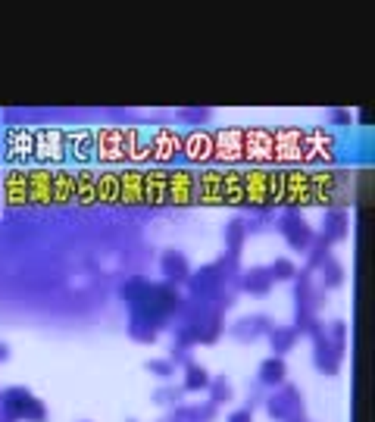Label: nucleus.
I'll return each mask as SVG.
<instances>
[{
	"instance_id": "obj_4",
	"label": "nucleus",
	"mask_w": 375,
	"mask_h": 422,
	"mask_svg": "<svg viewBox=\"0 0 375 422\" xmlns=\"http://www.w3.org/2000/svg\"><path fill=\"white\" fill-rule=\"evenodd\" d=\"M341 360H344V348L341 344H334V341L325 335V326H322V332L313 335V366L319 369L322 375H338Z\"/></svg>"
},
{
	"instance_id": "obj_16",
	"label": "nucleus",
	"mask_w": 375,
	"mask_h": 422,
	"mask_svg": "<svg viewBox=\"0 0 375 422\" xmlns=\"http://www.w3.org/2000/svg\"><path fill=\"white\" fill-rule=\"evenodd\" d=\"M150 285H153V282L144 279V275H131V279L125 282L122 288H119V297H122L129 306H135L138 300H141L144 294H147V288H150Z\"/></svg>"
},
{
	"instance_id": "obj_17",
	"label": "nucleus",
	"mask_w": 375,
	"mask_h": 422,
	"mask_svg": "<svg viewBox=\"0 0 375 422\" xmlns=\"http://www.w3.org/2000/svg\"><path fill=\"white\" fill-rule=\"evenodd\" d=\"M328 257H332V247H328L325 241L316 235L313 244H310V251H307V266H303V273H316V269H319Z\"/></svg>"
},
{
	"instance_id": "obj_21",
	"label": "nucleus",
	"mask_w": 375,
	"mask_h": 422,
	"mask_svg": "<svg viewBox=\"0 0 375 422\" xmlns=\"http://www.w3.org/2000/svg\"><path fill=\"white\" fill-rule=\"evenodd\" d=\"M144 369H147L153 379H163V381H172V375H175V366H172L169 360H163V357H157V360H147V363H144Z\"/></svg>"
},
{
	"instance_id": "obj_2",
	"label": "nucleus",
	"mask_w": 375,
	"mask_h": 422,
	"mask_svg": "<svg viewBox=\"0 0 375 422\" xmlns=\"http://www.w3.org/2000/svg\"><path fill=\"white\" fill-rule=\"evenodd\" d=\"M275 229H279V235L288 241V247H294L297 253H307L313 238H316L313 225L300 216V210H285L279 216V222H275Z\"/></svg>"
},
{
	"instance_id": "obj_12",
	"label": "nucleus",
	"mask_w": 375,
	"mask_h": 422,
	"mask_svg": "<svg viewBox=\"0 0 375 422\" xmlns=\"http://www.w3.org/2000/svg\"><path fill=\"white\" fill-rule=\"evenodd\" d=\"M319 273V285L325 288V291H334V288H341L344 285V279H347V273H344V266L338 263L334 257H328L325 263L316 269Z\"/></svg>"
},
{
	"instance_id": "obj_15",
	"label": "nucleus",
	"mask_w": 375,
	"mask_h": 422,
	"mask_svg": "<svg viewBox=\"0 0 375 422\" xmlns=\"http://www.w3.org/2000/svg\"><path fill=\"white\" fill-rule=\"evenodd\" d=\"M125 332H129V338L138 341V344H157L160 341V328H153L144 319H135V316L129 319V328H125Z\"/></svg>"
},
{
	"instance_id": "obj_25",
	"label": "nucleus",
	"mask_w": 375,
	"mask_h": 422,
	"mask_svg": "<svg viewBox=\"0 0 375 422\" xmlns=\"http://www.w3.org/2000/svg\"><path fill=\"white\" fill-rule=\"evenodd\" d=\"M350 109H328V123L332 125H350Z\"/></svg>"
},
{
	"instance_id": "obj_29",
	"label": "nucleus",
	"mask_w": 375,
	"mask_h": 422,
	"mask_svg": "<svg viewBox=\"0 0 375 422\" xmlns=\"http://www.w3.org/2000/svg\"><path fill=\"white\" fill-rule=\"evenodd\" d=\"M129 422H135V419H129Z\"/></svg>"
},
{
	"instance_id": "obj_8",
	"label": "nucleus",
	"mask_w": 375,
	"mask_h": 422,
	"mask_svg": "<svg viewBox=\"0 0 375 422\" xmlns=\"http://www.w3.org/2000/svg\"><path fill=\"white\" fill-rule=\"evenodd\" d=\"M257 381L263 385V388H279V385H285L288 381V363L281 360V357H266L257 369Z\"/></svg>"
},
{
	"instance_id": "obj_14",
	"label": "nucleus",
	"mask_w": 375,
	"mask_h": 422,
	"mask_svg": "<svg viewBox=\"0 0 375 422\" xmlns=\"http://www.w3.org/2000/svg\"><path fill=\"white\" fill-rule=\"evenodd\" d=\"M206 394H210V403H228L235 397V388L228 375H210V385H206Z\"/></svg>"
},
{
	"instance_id": "obj_9",
	"label": "nucleus",
	"mask_w": 375,
	"mask_h": 422,
	"mask_svg": "<svg viewBox=\"0 0 375 422\" xmlns=\"http://www.w3.org/2000/svg\"><path fill=\"white\" fill-rule=\"evenodd\" d=\"M172 419L175 422H213L216 419V403H175L172 407Z\"/></svg>"
},
{
	"instance_id": "obj_5",
	"label": "nucleus",
	"mask_w": 375,
	"mask_h": 422,
	"mask_svg": "<svg viewBox=\"0 0 375 422\" xmlns=\"http://www.w3.org/2000/svg\"><path fill=\"white\" fill-rule=\"evenodd\" d=\"M160 273H163V279L175 288L188 285V279H191V263H188V257H184L182 251L169 247V251L160 253Z\"/></svg>"
},
{
	"instance_id": "obj_6",
	"label": "nucleus",
	"mask_w": 375,
	"mask_h": 422,
	"mask_svg": "<svg viewBox=\"0 0 375 422\" xmlns=\"http://www.w3.org/2000/svg\"><path fill=\"white\" fill-rule=\"evenodd\" d=\"M347 232H350V216H347V210H328L325 213V219H322V229L316 235H319L322 241H325L328 247H334L338 241H344L347 238Z\"/></svg>"
},
{
	"instance_id": "obj_23",
	"label": "nucleus",
	"mask_w": 375,
	"mask_h": 422,
	"mask_svg": "<svg viewBox=\"0 0 375 422\" xmlns=\"http://www.w3.org/2000/svg\"><path fill=\"white\" fill-rule=\"evenodd\" d=\"M166 360L172 363V366H191L194 363V354H191V348H175V344H172V354L166 357Z\"/></svg>"
},
{
	"instance_id": "obj_13",
	"label": "nucleus",
	"mask_w": 375,
	"mask_h": 422,
	"mask_svg": "<svg viewBox=\"0 0 375 422\" xmlns=\"http://www.w3.org/2000/svg\"><path fill=\"white\" fill-rule=\"evenodd\" d=\"M210 385V372H206L200 363H191L184 366V375H182V391L184 394H194V391H206Z\"/></svg>"
},
{
	"instance_id": "obj_18",
	"label": "nucleus",
	"mask_w": 375,
	"mask_h": 422,
	"mask_svg": "<svg viewBox=\"0 0 375 422\" xmlns=\"http://www.w3.org/2000/svg\"><path fill=\"white\" fill-rule=\"evenodd\" d=\"M182 394H184L182 385H169V381H166L163 388L153 391V397H150V401L157 403V407H169V410H172L175 403H182Z\"/></svg>"
},
{
	"instance_id": "obj_1",
	"label": "nucleus",
	"mask_w": 375,
	"mask_h": 422,
	"mask_svg": "<svg viewBox=\"0 0 375 422\" xmlns=\"http://www.w3.org/2000/svg\"><path fill=\"white\" fill-rule=\"evenodd\" d=\"M263 407H266L269 419H275V422H307V407H303L300 388L291 385V381L279 385L275 394L263 401Z\"/></svg>"
},
{
	"instance_id": "obj_7",
	"label": "nucleus",
	"mask_w": 375,
	"mask_h": 422,
	"mask_svg": "<svg viewBox=\"0 0 375 422\" xmlns=\"http://www.w3.org/2000/svg\"><path fill=\"white\" fill-rule=\"evenodd\" d=\"M272 275H269V266H253V269H247V273H241V282L238 288L244 294H250V297H266L269 291H272Z\"/></svg>"
},
{
	"instance_id": "obj_19",
	"label": "nucleus",
	"mask_w": 375,
	"mask_h": 422,
	"mask_svg": "<svg viewBox=\"0 0 375 422\" xmlns=\"http://www.w3.org/2000/svg\"><path fill=\"white\" fill-rule=\"evenodd\" d=\"M269 275H272V282H294L297 279V266L288 257H279L269 263Z\"/></svg>"
},
{
	"instance_id": "obj_10",
	"label": "nucleus",
	"mask_w": 375,
	"mask_h": 422,
	"mask_svg": "<svg viewBox=\"0 0 375 422\" xmlns=\"http://www.w3.org/2000/svg\"><path fill=\"white\" fill-rule=\"evenodd\" d=\"M297 341H300V332L294 326H275L272 332H269V348H272V357H281V360L291 354Z\"/></svg>"
},
{
	"instance_id": "obj_27",
	"label": "nucleus",
	"mask_w": 375,
	"mask_h": 422,
	"mask_svg": "<svg viewBox=\"0 0 375 422\" xmlns=\"http://www.w3.org/2000/svg\"><path fill=\"white\" fill-rule=\"evenodd\" d=\"M10 357H13V348H10L7 341H0V363H7Z\"/></svg>"
},
{
	"instance_id": "obj_28",
	"label": "nucleus",
	"mask_w": 375,
	"mask_h": 422,
	"mask_svg": "<svg viewBox=\"0 0 375 422\" xmlns=\"http://www.w3.org/2000/svg\"><path fill=\"white\" fill-rule=\"evenodd\" d=\"M356 123H360V125H372V113H369V109H360V113H356Z\"/></svg>"
},
{
	"instance_id": "obj_26",
	"label": "nucleus",
	"mask_w": 375,
	"mask_h": 422,
	"mask_svg": "<svg viewBox=\"0 0 375 422\" xmlns=\"http://www.w3.org/2000/svg\"><path fill=\"white\" fill-rule=\"evenodd\" d=\"M225 422H253V413L247 407H241V410H232V413L225 416Z\"/></svg>"
},
{
	"instance_id": "obj_24",
	"label": "nucleus",
	"mask_w": 375,
	"mask_h": 422,
	"mask_svg": "<svg viewBox=\"0 0 375 422\" xmlns=\"http://www.w3.org/2000/svg\"><path fill=\"white\" fill-rule=\"evenodd\" d=\"M259 388H263V385H259V381H253L250 388H247V403H244V407L250 410V413H253V407H263V401H266V397L259 394Z\"/></svg>"
},
{
	"instance_id": "obj_3",
	"label": "nucleus",
	"mask_w": 375,
	"mask_h": 422,
	"mask_svg": "<svg viewBox=\"0 0 375 422\" xmlns=\"http://www.w3.org/2000/svg\"><path fill=\"white\" fill-rule=\"evenodd\" d=\"M272 328H275L272 316H266V313H247V316H241L238 322L225 326V332L232 335L238 344H253V341L269 338V332H272Z\"/></svg>"
},
{
	"instance_id": "obj_22",
	"label": "nucleus",
	"mask_w": 375,
	"mask_h": 422,
	"mask_svg": "<svg viewBox=\"0 0 375 422\" xmlns=\"http://www.w3.org/2000/svg\"><path fill=\"white\" fill-rule=\"evenodd\" d=\"M178 119H184V123H194V125H200V123H210V119H213V109H206V107L178 109Z\"/></svg>"
},
{
	"instance_id": "obj_20",
	"label": "nucleus",
	"mask_w": 375,
	"mask_h": 422,
	"mask_svg": "<svg viewBox=\"0 0 375 422\" xmlns=\"http://www.w3.org/2000/svg\"><path fill=\"white\" fill-rule=\"evenodd\" d=\"M50 413H47V403L41 401V397H32L25 407V413H22V422H47Z\"/></svg>"
},
{
	"instance_id": "obj_11",
	"label": "nucleus",
	"mask_w": 375,
	"mask_h": 422,
	"mask_svg": "<svg viewBox=\"0 0 375 422\" xmlns=\"http://www.w3.org/2000/svg\"><path fill=\"white\" fill-rule=\"evenodd\" d=\"M222 241H225V253H235V257H241V247H244V241H247L244 219H232V222H225Z\"/></svg>"
}]
</instances>
